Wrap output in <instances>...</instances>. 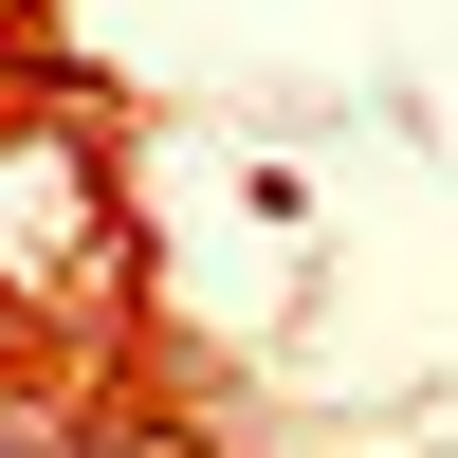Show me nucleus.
Here are the masks:
<instances>
[{"mask_svg": "<svg viewBox=\"0 0 458 458\" xmlns=\"http://www.w3.org/2000/svg\"><path fill=\"white\" fill-rule=\"evenodd\" d=\"M92 257V165L55 129H0V293H55Z\"/></svg>", "mask_w": 458, "mask_h": 458, "instance_id": "1", "label": "nucleus"}]
</instances>
